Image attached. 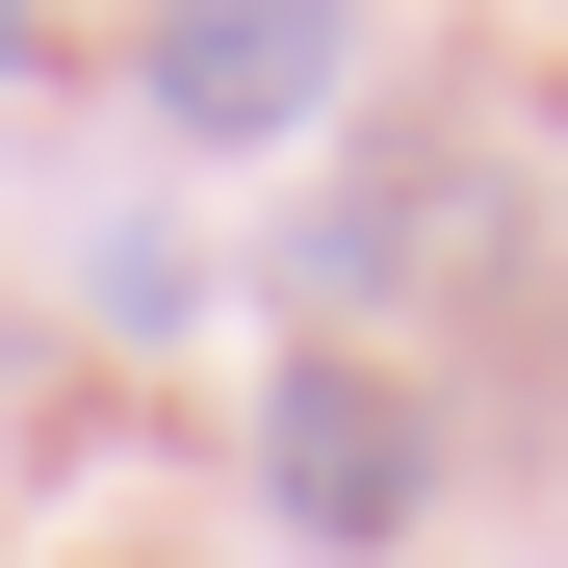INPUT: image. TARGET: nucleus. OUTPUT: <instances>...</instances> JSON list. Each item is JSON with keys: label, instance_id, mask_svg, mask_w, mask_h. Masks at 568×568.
Returning a JSON list of instances; mask_svg holds the SVG:
<instances>
[{"label": "nucleus", "instance_id": "obj_3", "mask_svg": "<svg viewBox=\"0 0 568 568\" xmlns=\"http://www.w3.org/2000/svg\"><path fill=\"white\" fill-rule=\"evenodd\" d=\"M0 78H27V27H0Z\"/></svg>", "mask_w": 568, "mask_h": 568}, {"label": "nucleus", "instance_id": "obj_1", "mask_svg": "<svg viewBox=\"0 0 568 568\" xmlns=\"http://www.w3.org/2000/svg\"><path fill=\"white\" fill-rule=\"evenodd\" d=\"M414 388H388V362H362V336H284L258 362V491H284V542H414Z\"/></svg>", "mask_w": 568, "mask_h": 568}, {"label": "nucleus", "instance_id": "obj_2", "mask_svg": "<svg viewBox=\"0 0 568 568\" xmlns=\"http://www.w3.org/2000/svg\"><path fill=\"white\" fill-rule=\"evenodd\" d=\"M130 78H155V130L258 155V130L336 104V0H181V27H130Z\"/></svg>", "mask_w": 568, "mask_h": 568}]
</instances>
